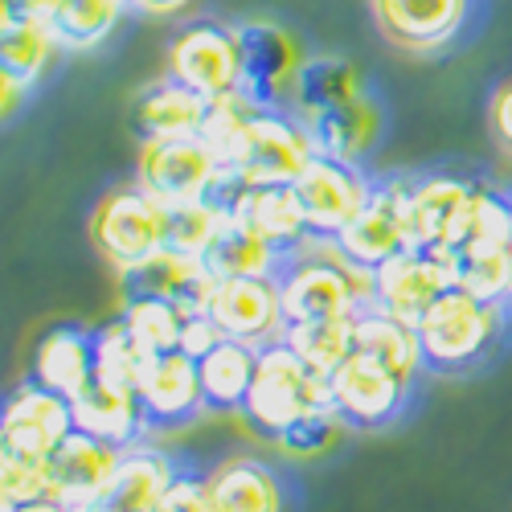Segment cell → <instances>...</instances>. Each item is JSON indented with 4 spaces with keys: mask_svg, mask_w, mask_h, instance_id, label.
Here are the masks:
<instances>
[{
    "mask_svg": "<svg viewBox=\"0 0 512 512\" xmlns=\"http://www.w3.org/2000/svg\"><path fill=\"white\" fill-rule=\"evenodd\" d=\"M21 99H25V87H21V82H13L5 70H0V119H9V115L21 107Z\"/></svg>",
    "mask_w": 512,
    "mask_h": 512,
    "instance_id": "cell-41",
    "label": "cell"
},
{
    "mask_svg": "<svg viewBox=\"0 0 512 512\" xmlns=\"http://www.w3.org/2000/svg\"><path fill=\"white\" fill-rule=\"evenodd\" d=\"M119 320L148 353H168V349H181V332H185L189 312H181L168 300H156V295H127Z\"/></svg>",
    "mask_w": 512,
    "mask_h": 512,
    "instance_id": "cell-35",
    "label": "cell"
},
{
    "mask_svg": "<svg viewBox=\"0 0 512 512\" xmlns=\"http://www.w3.org/2000/svg\"><path fill=\"white\" fill-rule=\"evenodd\" d=\"M328 406V377L316 373L287 340L259 349V369H254V386L246 394L242 418L263 439H279L287 426H295L304 414Z\"/></svg>",
    "mask_w": 512,
    "mask_h": 512,
    "instance_id": "cell-4",
    "label": "cell"
},
{
    "mask_svg": "<svg viewBox=\"0 0 512 512\" xmlns=\"http://www.w3.org/2000/svg\"><path fill=\"white\" fill-rule=\"evenodd\" d=\"M119 451L123 447L103 443V439H95V435L74 426V431L54 447V455L46 459L54 500H62L70 512H87L103 496L115 463H119Z\"/></svg>",
    "mask_w": 512,
    "mask_h": 512,
    "instance_id": "cell-16",
    "label": "cell"
},
{
    "mask_svg": "<svg viewBox=\"0 0 512 512\" xmlns=\"http://www.w3.org/2000/svg\"><path fill=\"white\" fill-rule=\"evenodd\" d=\"M213 512H283V484L275 467L254 455H230L205 476Z\"/></svg>",
    "mask_w": 512,
    "mask_h": 512,
    "instance_id": "cell-24",
    "label": "cell"
},
{
    "mask_svg": "<svg viewBox=\"0 0 512 512\" xmlns=\"http://www.w3.org/2000/svg\"><path fill=\"white\" fill-rule=\"evenodd\" d=\"M472 189H476L472 181L443 177V173L439 177L410 181V193H406L410 246H418V250H451Z\"/></svg>",
    "mask_w": 512,
    "mask_h": 512,
    "instance_id": "cell-21",
    "label": "cell"
},
{
    "mask_svg": "<svg viewBox=\"0 0 512 512\" xmlns=\"http://www.w3.org/2000/svg\"><path fill=\"white\" fill-rule=\"evenodd\" d=\"M201 136L246 185H295L316 156L300 115L283 107H254L242 95L213 103Z\"/></svg>",
    "mask_w": 512,
    "mask_h": 512,
    "instance_id": "cell-1",
    "label": "cell"
},
{
    "mask_svg": "<svg viewBox=\"0 0 512 512\" xmlns=\"http://www.w3.org/2000/svg\"><path fill=\"white\" fill-rule=\"evenodd\" d=\"M17 512H70L62 500H54V496H41V500H29V504H21Z\"/></svg>",
    "mask_w": 512,
    "mask_h": 512,
    "instance_id": "cell-44",
    "label": "cell"
},
{
    "mask_svg": "<svg viewBox=\"0 0 512 512\" xmlns=\"http://www.w3.org/2000/svg\"><path fill=\"white\" fill-rule=\"evenodd\" d=\"M91 377H95V332L62 324V328H50L37 340L33 381H41L46 390L74 402L82 390L91 386Z\"/></svg>",
    "mask_w": 512,
    "mask_h": 512,
    "instance_id": "cell-25",
    "label": "cell"
},
{
    "mask_svg": "<svg viewBox=\"0 0 512 512\" xmlns=\"http://www.w3.org/2000/svg\"><path fill=\"white\" fill-rule=\"evenodd\" d=\"M472 0H373V17L394 46L410 54L443 50L459 37Z\"/></svg>",
    "mask_w": 512,
    "mask_h": 512,
    "instance_id": "cell-17",
    "label": "cell"
},
{
    "mask_svg": "<svg viewBox=\"0 0 512 512\" xmlns=\"http://www.w3.org/2000/svg\"><path fill=\"white\" fill-rule=\"evenodd\" d=\"M17 17V9H13V0H0V25H9Z\"/></svg>",
    "mask_w": 512,
    "mask_h": 512,
    "instance_id": "cell-45",
    "label": "cell"
},
{
    "mask_svg": "<svg viewBox=\"0 0 512 512\" xmlns=\"http://www.w3.org/2000/svg\"><path fill=\"white\" fill-rule=\"evenodd\" d=\"M451 259L443 250H402L394 254L390 263H381L373 271V291H369V304L390 312L406 324H418L422 312L431 308L443 291H451Z\"/></svg>",
    "mask_w": 512,
    "mask_h": 512,
    "instance_id": "cell-13",
    "label": "cell"
},
{
    "mask_svg": "<svg viewBox=\"0 0 512 512\" xmlns=\"http://www.w3.org/2000/svg\"><path fill=\"white\" fill-rule=\"evenodd\" d=\"M340 431H345V422L336 418L332 406H324V410L304 414L295 426H287V431L275 439V447H279L283 455H291V459H320L324 451L336 447Z\"/></svg>",
    "mask_w": 512,
    "mask_h": 512,
    "instance_id": "cell-37",
    "label": "cell"
},
{
    "mask_svg": "<svg viewBox=\"0 0 512 512\" xmlns=\"http://www.w3.org/2000/svg\"><path fill=\"white\" fill-rule=\"evenodd\" d=\"M205 312L226 340H242L250 349L275 345L287 328L279 279H218Z\"/></svg>",
    "mask_w": 512,
    "mask_h": 512,
    "instance_id": "cell-14",
    "label": "cell"
},
{
    "mask_svg": "<svg viewBox=\"0 0 512 512\" xmlns=\"http://www.w3.org/2000/svg\"><path fill=\"white\" fill-rule=\"evenodd\" d=\"M353 349L365 353V357H373L377 365H386L390 373H398L402 381H410V386H414L418 369H426L414 324H406V320H398L390 312H381L373 304L353 316Z\"/></svg>",
    "mask_w": 512,
    "mask_h": 512,
    "instance_id": "cell-27",
    "label": "cell"
},
{
    "mask_svg": "<svg viewBox=\"0 0 512 512\" xmlns=\"http://www.w3.org/2000/svg\"><path fill=\"white\" fill-rule=\"evenodd\" d=\"M422 361L435 373H463L480 365L504 336V304H484L459 287L443 291L414 324Z\"/></svg>",
    "mask_w": 512,
    "mask_h": 512,
    "instance_id": "cell-3",
    "label": "cell"
},
{
    "mask_svg": "<svg viewBox=\"0 0 512 512\" xmlns=\"http://www.w3.org/2000/svg\"><path fill=\"white\" fill-rule=\"evenodd\" d=\"M201 263L213 271V279H279L287 254L275 242H267L250 222H242L238 213H226L213 242L205 246Z\"/></svg>",
    "mask_w": 512,
    "mask_h": 512,
    "instance_id": "cell-23",
    "label": "cell"
},
{
    "mask_svg": "<svg viewBox=\"0 0 512 512\" xmlns=\"http://www.w3.org/2000/svg\"><path fill=\"white\" fill-rule=\"evenodd\" d=\"M238 33V54H242V99L254 107H283L291 103L295 74L304 66L300 41L275 21H242Z\"/></svg>",
    "mask_w": 512,
    "mask_h": 512,
    "instance_id": "cell-10",
    "label": "cell"
},
{
    "mask_svg": "<svg viewBox=\"0 0 512 512\" xmlns=\"http://www.w3.org/2000/svg\"><path fill=\"white\" fill-rule=\"evenodd\" d=\"M136 398H140V410H144L148 426H160V431L197 422L205 414L197 361L189 353H181V349L152 353L148 365L140 369Z\"/></svg>",
    "mask_w": 512,
    "mask_h": 512,
    "instance_id": "cell-15",
    "label": "cell"
},
{
    "mask_svg": "<svg viewBox=\"0 0 512 512\" xmlns=\"http://www.w3.org/2000/svg\"><path fill=\"white\" fill-rule=\"evenodd\" d=\"M226 218V209H218L209 197L205 201H185V205H168V250L181 254H205Z\"/></svg>",
    "mask_w": 512,
    "mask_h": 512,
    "instance_id": "cell-36",
    "label": "cell"
},
{
    "mask_svg": "<svg viewBox=\"0 0 512 512\" xmlns=\"http://www.w3.org/2000/svg\"><path fill=\"white\" fill-rule=\"evenodd\" d=\"M168 74L185 82L189 91L205 95L209 103L234 99L242 91V54L234 25L197 21L181 29L173 50H168Z\"/></svg>",
    "mask_w": 512,
    "mask_h": 512,
    "instance_id": "cell-8",
    "label": "cell"
},
{
    "mask_svg": "<svg viewBox=\"0 0 512 512\" xmlns=\"http://www.w3.org/2000/svg\"><path fill=\"white\" fill-rule=\"evenodd\" d=\"M406 193L410 181H377L369 201L361 205L357 218L340 230V238L332 242L353 267L361 271H377L381 263H390L394 254L410 250V218H406Z\"/></svg>",
    "mask_w": 512,
    "mask_h": 512,
    "instance_id": "cell-12",
    "label": "cell"
},
{
    "mask_svg": "<svg viewBox=\"0 0 512 512\" xmlns=\"http://www.w3.org/2000/svg\"><path fill=\"white\" fill-rule=\"evenodd\" d=\"M357 95H365V82L349 58H336V54L304 58L300 74H295V87H291V115L312 119V115L332 111Z\"/></svg>",
    "mask_w": 512,
    "mask_h": 512,
    "instance_id": "cell-30",
    "label": "cell"
},
{
    "mask_svg": "<svg viewBox=\"0 0 512 512\" xmlns=\"http://www.w3.org/2000/svg\"><path fill=\"white\" fill-rule=\"evenodd\" d=\"M406 398H410V381H402L398 373H390L386 365H377L357 349L328 373V406L353 431L390 426L406 410Z\"/></svg>",
    "mask_w": 512,
    "mask_h": 512,
    "instance_id": "cell-7",
    "label": "cell"
},
{
    "mask_svg": "<svg viewBox=\"0 0 512 512\" xmlns=\"http://www.w3.org/2000/svg\"><path fill=\"white\" fill-rule=\"evenodd\" d=\"M316 156L328 160H345V164H361V156L377 144L381 136V107L373 95H357L349 103H340L332 111H320L312 119H304Z\"/></svg>",
    "mask_w": 512,
    "mask_h": 512,
    "instance_id": "cell-26",
    "label": "cell"
},
{
    "mask_svg": "<svg viewBox=\"0 0 512 512\" xmlns=\"http://www.w3.org/2000/svg\"><path fill=\"white\" fill-rule=\"evenodd\" d=\"M74 426L95 435V439H103V443L132 447V443L144 439L148 418L140 410L132 381H115V377L95 373L91 386L74 398Z\"/></svg>",
    "mask_w": 512,
    "mask_h": 512,
    "instance_id": "cell-19",
    "label": "cell"
},
{
    "mask_svg": "<svg viewBox=\"0 0 512 512\" xmlns=\"http://www.w3.org/2000/svg\"><path fill=\"white\" fill-rule=\"evenodd\" d=\"M127 0H58L46 17L58 50H95L119 25Z\"/></svg>",
    "mask_w": 512,
    "mask_h": 512,
    "instance_id": "cell-33",
    "label": "cell"
},
{
    "mask_svg": "<svg viewBox=\"0 0 512 512\" xmlns=\"http://www.w3.org/2000/svg\"><path fill=\"white\" fill-rule=\"evenodd\" d=\"M213 103L197 91H189L185 82H177L173 74L152 82L148 91H140L136 107H132V132L140 136V144L148 140H173V136H201L209 123Z\"/></svg>",
    "mask_w": 512,
    "mask_h": 512,
    "instance_id": "cell-22",
    "label": "cell"
},
{
    "mask_svg": "<svg viewBox=\"0 0 512 512\" xmlns=\"http://www.w3.org/2000/svg\"><path fill=\"white\" fill-rule=\"evenodd\" d=\"M91 238L103 259L127 275L168 250V205L156 201L144 185H119L99 201Z\"/></svg>",
    "mask_w": 512,
    "mask_h": 512,
    "instance_id": "cell-5",
    "label": "cell"
},
{
    "mask_svg": "<svg viewBox=\"0 0 512 512\" xmlns=\"http://www.w3.org/2000/svg\"><path fill=\"white\" fill-rule=\"evenodd\" d=\"M295 197H300L308 234L316 242H336L361 205L373 193V181L361 173V164H345V160H328V156H312V164L295 177Z\"/></svg>",
    "mask_w": 512,
    "mask_h": 512,
    "instance_id": "cell-9",
    "label": "cell"
},
{
    "mask_svg": "<svg viewBox=\"0 0 512 512\" xmlns=\"http://www.w3.org/2000/svg\"><path fill=\"white\" fill-rule=\"evenodd\" d=\"M226 164L205 136H173V140H148L140 144L136 185H144L164 205L205 201L213 185L222 181Z\"/></svg>",
    "mask_w": 512,
    "mask_h": 512,
    "instance_id": "cell-6",
    "label": "cell"
},
{
    "mask_svg": "<svg viewBox=\"0 0 512 512\" xmlns=\"http://www.w3.org/2000/svg\"><path fill=\"white\" fill-rule=\"evenodd\" d=\"M70 431H74V402L46 390L41 381H25L0 406V455L46 463Z\"/></svg>",
    "mask_w": 512,
    "mask_h": 512,
    "instance_id": "cell-11",
    "label": "cell"
},
{
    "mask_svg": "<svg viewBox=\"0 0 512 512\" xmlns=\"http://www.w3.org/2000/svg\"><path fill=\"white\" fill-rule=\"evenodd\" d=\"M492 132L512 152V82H504V87L496 91V99H492Z\"/></svg>",
    "mask_w": 512,
    "mask_h": 512,
    "instance_id": "cell-40",
    "label": "cell"
},
{
    "mask_svg": "<svg viewBox=\"0 0 512 512\" xmlns=\"http://www.w3.org/2000/svg\"><path fill=\"white\" fill-rule=\"evenodd\" d=\"M173 480H177V459L140 439L119 451V463L103 496L87 512H152Z\"/></svg>",
    "mask_w": 512,
    "mask_h": 512,
    "instance_id": "cell-18",
    "label": "cell"
},
{
    "mask_svg": "<svg viewBox=\"0 0 512 512\" xmlns=\"http://www.w3.org/2000/svg\"><path fill=\"white\" fill-rule=\"evenodd\" d=\"M54 5H58V0H13L17 17H41V21L54 13Z\"/></svg>",
    "mask_w": 512,
    "mask_h": 512,
    "instance_id": "cell-43",
    "label": "cell"
},
{
    "mask_svg": "<svg viewBox=\"0 0 512 512\" xmlns=\"http://www.w3.org/2000/svg\"><path fill=\"white\" fill-rule=\"evenodd\" d=\"M283 340L300 353L316 373H332L353 353V316H320V320H291Z\"/></svg>",
    "mask_w": 512,
    "mask_h": 512,
    "instance_id": "cell-34",
    "label": "cell"
},
{
    "mask_svg": "<svg viewBox=\"0 0 512 512\" xmlns=\"http://www.w3.org/2000/svg\"><path fill=\"white\" fill-rule=\"evenodd\" d=\"M127 295H156V300L177 304L181 312L197 316L209 308V295L218 287L213 271L201 263V254H181V250H164L144 267L123 275Z\"/></svg>",
    "mask_w": 512,
    "mask_h": 512,
    "instance_id": "cell-20",
    "label": "cell"
},
{
    "mask_svg": "<svg viewBox=\"0 0 512 512\" xmlns=\"http://www.w3.org/2000/svg\"><path fill=\"white\" fill-rule=\"evenodd\" d=\"M152 512H213V504H209V488H205V476L177 472V480L168 484V492L160 496V504H156Z\"/></svg>",
    "mask_w": 512,
    "mask_h": 512,
    "instance_id": "cell-38",
    "label": "cell"
},
{
    "mask_svg": "<svg viewBox=\"0 0 512 512\" xmlns=\"http://www.w3.org/2000/svg\"><path fill=\"white\" fill-rule=\"evenodd\" d=\"M451 279L459 291L476 295L484 304L512 300V242H472L447 250Z\"/></svg>",
    "mask_w": 512,
    "mask_h": 512,
    "instance_id": "cell-31",
    "label": "cell"
},
{
    "mask_svg": "<svg viewBox=\"0 0 512 512\" xmlns=\"http://www.w3.org/2000/svg\"><path fill=\"white\" fill-rule=\"evenodd\" d=\"M54 54L58 41L41 17H13L9 25H0V70L21 82L25 91L50 70Z\"/></svg>",
    "mask_w": 512,
    "mask_h": 512,
    "instance_id": "cell-32",
    "label": "cell"
},
{
    "mask_svg": "<svg viewBox=\"0 0 512 512\" xmlns=\"http://www.w3.org/2000/svg\"><path fill=\"white\" fill-rule=\"evenodd\" d=\"M254 369H259V349L242 345V340H218L201 361V394L209 414H242L246 394L254 386Z\"/></svg>",
    "mask_w": 512,
    "mask_h": 512,
    "instance_id": "cell-28",
    "label": "cell"
},
{
    "mask_svg": "<svg viewBox=\"0 0 512 512\" xmlns=\"http://www.w3.org/2000/svg\"><path fill=\"white\" fill-rule=\"evenodd\" d=\"M136 9H144V13H156V17H168V13H181V9H189L193 0H132Z\"/></svg>",
    "mask_w": 512,
    "mask_h": 512,
    "instance_id": "cell-42",
    "label": "cell"
},
{
    "mask_svg": "<svg viewBox=\"0 0 512 512\" xmlns=\"http://www.w3.org/2000/svg\"><path fill=\"white\" fill-rule=\"evenodd\" d=\"M218 340H226L222 336V328L209 320V312H197V316H189L185 320V332H181V353H189L193 361H201Z\"/></svg>",
    "mask_w": 512,
    "mask_h": 512,
    "instance_id": "cell-39",
    "label": "cell"
},
{
    "mask_svg": "<svg viewBox=\"0 0 512 512\" xmlns=\"http://www.w3.org/2000/svg\"><path fill=\"white\" fill-rule=\"evenodd\" d=\"M234 213L242 222H250L267 242H275L287 259H291V254H300L312 242L308 222H304V209H300V197H295L291 185H254V189L242 193Z\"/></svg>",
    "mask_w": 512,
    "mask_h": 512,
    "instance_id": "cell-29",
    "label": "cell"
},
{
    "mask_svg": "<svg viewBox=\"0 0 512 512\" xmlns=\"http://www.w3.org/2000/svg\"><path fill=\"white\" fill-rule=\"evenodd\" d=\"M373 275L353 267L332 242H308L300 254H291L279 271L283 316L291 320H320V316H357L369 308Z\"/></svg>",
    "mask_w": 512,
    "mask_h": 512,
    "instance_id": "cell-2",
    "label": "cell"
}]
</instances>
